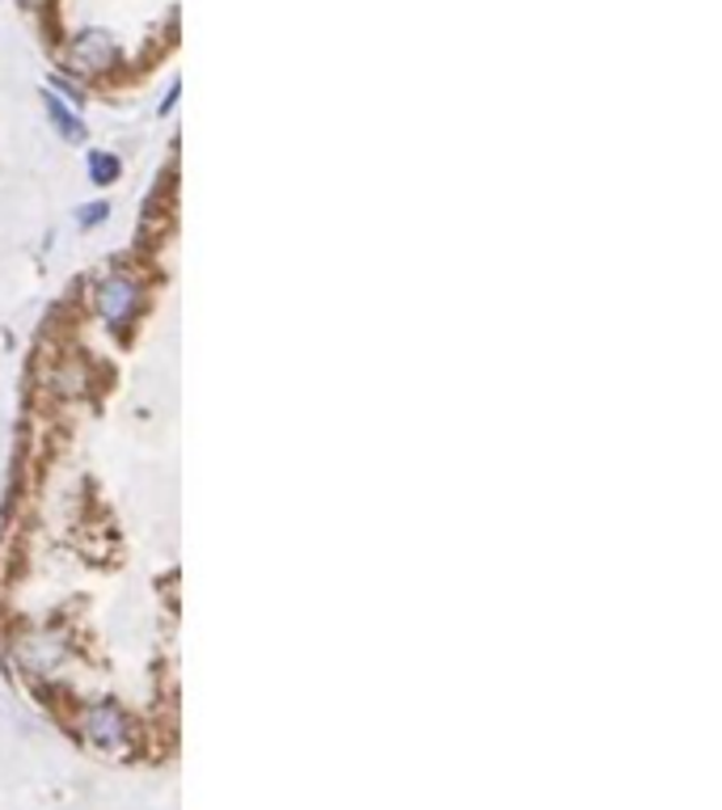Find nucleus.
<instances>
[{"label": "nucleus", "mask_w": 722, "mask_h": 810, "mask_svg": "<svg viewBox=\"0 0 722 810\" xmlns=\"http://www.w3.org/2000/svg\"><path fill=\"white\" fill-rule=\"evenodd\" d=\"M81 730H86L89 743L98 747V751H107V756H114V751H128V743H131L128 709H123V705H114V701L89 705Z\"/></svg>", "instance_id": "2"}, {"label": "nucleus", "mask_w": 722, "mask_h": 810, "mask_svg": "<svg viewBox=\"0 0 722 810\" xmlns=\"http://www.w3.org/2000/svg\"><path fill=\"white\" fill-rule=\"evenodd\" d=\"M26 4H34V0H26Z\"/></svg>", "instance_id": "6"}, {"label": "nucleus", "mask_w": 722, "mask_h": 810, "mask_svg": "<svg viewBox=\"0 0 722 810\" xmlns=\"http://www.w3.org/2000/svg\"><path fill=\"white\" fill-rule=\"evenodd\" d=\"M102 215H107V203H93V207H89V212H81L77 220H81V224H98Z\"/></svg>", "instance_id": "5"}, {"label": "nucleus", "mask_w": 722, "mask_h": 810, "mask_svg": "<svg viewBox=\"0 0 722 810\" xmlns=\"http://www.w3.org/2000/svg\"><path fill=\"white\" fill-rule=\"evenodd\" d=\"M140 304H144V296H140V283L131 275H123V271H110V275L98 279V292H93V308H98V317L107 321L110 330H128L131 321H136V313H140Z\"/></svg>", "instance_id": "1"}, {"label": "nucleus", "mask_w": 722, "mask_h": 810, "mask_svg": "<svg viewBox=\"0 0 722 810\" xmlns=\"http://www.w3.org/2000/svg\"><path fill=\"white\" fill-rule=\"evenodd\" d=\"M89 178H93L98 186L114 182V178H119V156H110V152H93V156H89Z\"/></svg>", "instance_id": "4"}, {"label": "nucleus", "mask_w": 722, "mask_h": 810, "mask_svg": "<svg viewBox=\"0 0 722 810\" xmlns=\"http://www.w3.org/2000/svg\"><path fill=\"white\" fill-rule=\"evenodd\" d=\"M47 114H51V123L60 128V135H64L68 144H77V140L86 135V128H81V119H72V114H68V110H64V102H60L56 93H47Z\"/></svg>", "instance_id": "3"}]
</instances>
